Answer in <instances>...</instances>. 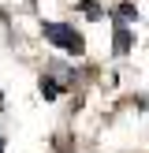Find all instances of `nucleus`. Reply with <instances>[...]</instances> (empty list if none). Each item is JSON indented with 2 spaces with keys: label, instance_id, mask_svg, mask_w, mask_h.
<instances>
[{
  "label": "nucleus",
  "instance_id": "obj_1",
  "mask_svg": "<svg viewBox=\"0 0 149 153\" xmlns=\"http://www.w3.org/2000/svg\"><path fill=\"white\" fill-rule=\"evenodd\" d=\"M45 37H49L56 49L71 52V56H78V52H82V37L74 34L71 22H45Z\"/></svg>",
  "mask_w": 149,
  "mask_h": 153
},
{
  "label": "nucleus",
  "instance_id": "obj_2",
  "mask_svg": "<svg viewBox=\"0 0 149 153\" xmlns=\"http://www.w3.org/2000/svg\"><path fill=\"white\" fill-rule=\"evenodd\" d=\"M116 52H119V56L131 52V34H127V30H119V34H116Z\"/></svg>",
  "mask_w": 149,
  "mask_h": 153
},
{
  "label": "nucleus",
  "instance_id": "obj_3",
  "mask_svg": "<svg viewBox=\"0 0 149 153\" xmlns=\"http://www.w3.org/2000/svg\"><path fill=\"white\" fill-rule=\"evenodd\" d=\"M41 94H45V97H56V94H60V90H56V86H52V82H41Z\"/></svg>",
  "mask_w": 149,
  "mask_h": 153
}]
</instances>
